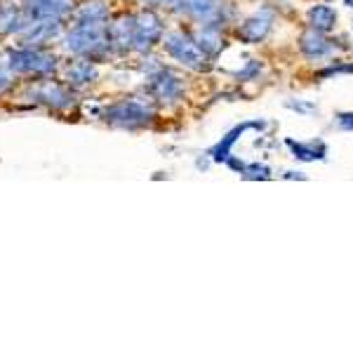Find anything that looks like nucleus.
<instances>
[{"mask_svg": "<svg viewBox=\"0 0 353 353\" xmlns=\"http://www.w3.org/2000/svg\"><path fill=\"white\" fill-rule=\"evenodd\" d=\"M111 21H68L64 36H61V50L68 57L90 61H106L113 54L109 38Z\"/></svg>", "mask_w": 353, "mask_h": 353, "instance_id": "1", "label": "nucleus"}, {"mask_svg": "<svg viewBox=\"0 0 353 353\" xmlns=\"http://www.w3.org/2000/svg\"><path fill=\"white\" fill-rule=\"evenodd\" d=\"M5 64L12 68V73L21 81H43L52 78L59 71V57L50 48H38V45L17 43L10 45L3 54Z\"/></svg>", "mask_w": 353, "mask_h": 353, "instance_id": "2", "label": "nucleus"}, {"mask_svg": "<svg viewBox=\"0 0 353 353\" xmlns=\"http://www.w3.org/2000/svg\"><path fill=\"white\" fill-rule=\"evenodd\" d=\"M99 118L111 128L130 130V132L149 128L156 121V101H153L149 92L125 97V99H118L113 104L104 106V109H99Z\"/></svg>", "mask_w": 353, "mask_h": 353, "instance_id": "3", "label": "nucleus"}, {"mask_svg": "<svg viewBox=\"0 0 353 353\" xmlns=\"http://www.w3.org/2000/svg\"><path fill=\"white\" fill-rule=\"evenodd\" d=\"M24 99H31L33 106H45L50 111L64 113L71 111L78 104L76 90L68 88L66 83L52 81V78H43V81H28L21 90Z\"/></svg>", "mask_w": 353, "mask_h": 353, "instance_id": "4", "label": "nucleus"}, {"mask_svg": "<svg viewBox=\"0 0 353 353\" xmlns=\"http://www.w3.org/2000/svg\"><path fill=\"white\" fill-rule=\"evenodd\" d=\"M163 50L176 64H181L189 71H205L210 66V57L203 52V48L196 43L193 33L184 31H170L163 36Z\"/></svg>", "mask_w": 353, "mask_h": 353, "instance_id": "5", "label": "nucleus"}, {"mask_svg": "<svg viewBox=\"0 0 353 353\" xmlns=\"http://www.w3.org/2000/svg\"><path fill=\"white\" fill-rule=\"evenodd\" d=\"M174 14L196 21V26H224L231 17V8L224 0H172Z\"/></svg>", "mask_w": 353, "mask_h": 353, "instance_id": "6", "label": "nucleus"}, {"mask_svg": "<svg viewBox=\"0 0 353 353\" xmlns=\"http://www.w3.org/2000/svg\"><path fill=\"white\" fill-rule=\"evenodd\" d=\"M165 36V24L161 14L151 8H144L139 12H134V43L132 52L134 54H151V50L163 41Z\"/></svg>", "mask_w": 353, "mask_h": 353, "instance_id": "7", "label": "nucleus"}, {"mask_svg": "<svg viewBox=\"0 0 353 353\" xmlns=\"http://www.w3.org/2000/svg\"><path fill=\"white\" fill-rule=\"evenodd\" d=\"M66 21H54V19H31L28 26L24 28L17 41L26 43V45H38V48H48L57 41H61L66 31Z\"/></svg>", "mask_w": 353, "mask_h": 353, "instance_id": "8", "label": "nucleus"}, {"mask_svg": "<svg viewBox=\"0 0 353 353\" xmlns=\"http://www.w3.org/2000/svg\"><path fill=\"white\" fill-rule=\"evenodd\" d=\"M24 12L28 19H54L68 21L76 10V0H24Z\"/></svg>", "mask_w": 353, "mask_h": 353, "instance_id": "9", "label": "nucleus"}, {"mask_svg": "<svg viewBox=\"0 0 353 353\" xmlns=\"http://www.w3.org/2000/svg\"><path fill=\"white\" fill-rule=\"evenodd\" d=\"M28 14L19 0H0V36L19 38L28 26Z\"/></svg>", "mask_w": 353, "mask_h": 353, "instance_id": "10", "label": "nucleus"}, {"mask_svg": "<svg viewBox=\"0 0 353 353\" xmlns=\"http://www.w3.org/2000/svg\"><path fill=\"white\" fill-rule=\"evenodd\" d=\"M271 28H273V12L269 8H264V10H259V12H254L252 17H248L243 24H238L236 36L241 38L245 45H257L269 36Z\"/></svg>", "mask_w": 353, "mask_h": 353, "instance_id": "11", "label": "nucleus"}, {"mask_svg": "<svg viewBox=\"0 0 353 353\" xmlns=\"http://www.w3.org/2000/svg\"><path fill=\"white\" fill-rule=\"evenodd\" d=\"M61 73H64V83L68 88L76 90V92H81V90L90 88V85L99 81V66H97V61L78 59V57H73V61H68Z\"/></svg>", "mask_w": 353, "mask_h": 353, "instance_id": "12", "label": "nucleus"}, {"mask_svg": "<svg viewBox=\"0 0 353 353\" xmlns=\"http://www.w3.org/2000/svg\"><path fill=\"white\" fill-rule=\"evenodd\" d=\"M109 38H111V50L116 54H128L132 52L134 43V14H121L109 24Z\"/></svg>", "mask_w": 353, "mask_h": 353, "instance_id": "13", "label": "nucleus"}, {"mask_svg": "<svg viewBox=\"0 0 353 353\" xmlns=\"http://www.w3.org/2000/svg\"><path fill=\"white\" fill-rule=\"evenodd\" d=\"M299 48H301V52H304V57H309V59H318V61L330 59V57L337 52V45L330 43L325 38V33L313 31V28L301 36Z\"/></svg>", "mask_w": 353, "mask_h": 353, "instance_id": "14", "label": "nucleus"}, {"mask_svg": "<svg viewBox=\"0 0 353 353\" xmlns=\"http://www.w3.org/2000/svg\"><path fill=\"white\" fill-rule=\"evenodd\" d=\"M68 21H111V8L106 0H83Z\"/></svg>", "mask_w": 353, "mask_h": 353, "instance_id": "15", "label": "nucleus"}, {"mask_svg": "<svg viewBox=\"0 0 353 353\" xmlns=\"http://www.w3.org/2000/svg\"><path fill=\"white\" fill-rule=\"evenodd\" d=\"M250 128H257V130H264L266 128V123L264 121H252V123H243V125H236V128L231 130L226 137H221V141L217 146H212V151H210V156H212V161H229L231 158V149H233V144L238 141V137H241L245 130H250Z\"/></svg>", "mask_w": 353, "mask_h": 353, "instance_id": "16", "label": "nucleus"}, {"mask_svg": "<svg viewBox=\"0 0 353 353\" xmlns=\"http://www.w3.org/2000/svg\"><path fill=\"white\" fill-rule=\"evenodd\" d=\"M193 38L196 43L203 48V52L212 59L217 57L221 50H224V38H221V28L219 26H196L193 31Z\"/></svg>", "mask_w": 353, "mask_h": 353, "instance_id": "17", "label": "nucleus"}, {"mask_svg": "<svg viewBox=\"0 0 353 353\" xmlns=\"http://www.w3.org/2000/svg\"><path fill=\"white\" fill-rule=\"evenodd\" d=\"M306 19H309V26L313 31H321V33H330L337 24V12H334V8H330V5H313L309 10V14H306Z\"/></svg>", "mask_w": 353, "mask_h": 353, "instance_id": "18", "label": "nucleus"}, {"mask_svg": "<svg viewBox=\"0 0 353 353\" xmlns=\"http://www.w3.org/2000/svg\"><path fill=\"white\" fill-rule=\"evenodd\" d=\"M288 146L292 149L294 158H299V161H323L325 153H327L323 141H292V139H288Z\"/></svg>", "mask_w": 353, "mask_h": 353, "instance_id": "19", "label": "nucleus"}, {"mask_svg": "<svg viewBox=\"0 0 353 353\" xmlns=\"http://www.w3.org/2000/svg\"><path fill=\"white\" fill-rule=\"evenodd\" d=\"M17 88V76L12 73V68L5 64V59L0 57V97L10 94Z\"/></svg>", "mask_w": 353, "mask_h": 353, "instance_id": "20", "label": "nucleus"}, {"mask_svg": "<svg viewBox=\"0 0 353 353\" xmlns=\"http://www.w3.org/2000/svg\"><path fill=\"white\" fill-rule=\"evenodd\" d=\"M241 174L245 176V179H269V176H271V170L266 168V165L252 163V165H245Z\"/></svg>", "mask_w": 353, "mask_h": 353, "instance_id": "21", "label": "nucleus"}, {"mask_svg": "<svg viewBox=\"0 0 353 353\" xmlns=\"http://www.w3.org/2000/svg\"><path fill=\"white\" fill-rule=\"evenodd\" d=\"M259 73H261V61L252 59L248 66L243 68V71H238L236 76H238V81H254V78H257Z\"/></svg>", "mask_w": 353, "mask_h": 353, "instance_id": "22", "label": "nucleus"}, {"mask_svg": "<svg viewBox=\"0 0 353 353\" xmlns=\"http://www.w3.org/2000/svg\"><path fill=\"white\" fill-rule=\"evenodd\" d=\"M337 125L341 130H353V113H339Z\"/></svg>", "mask_w": 353, "mask_h": 353, "instance_id": "23", "label": "nucleus"}, {"mask_svg": "<svg viewBox=\"0 0 353 353\" xmlns=\"http://www.w3.org/2000/svg\"><path fill=\"white\" fill-rule=\"evenodd\" d=\"M346 5H349V8H353V0H346Z\"/></svg>", "mask_w": 353, "mask_h": 353, "instance_id": "24", "label": "nucleus"}, {"mask_svg": "<svg viewBox=\"0 0 353 353\" xmlns=\"http://www.w3.org/2000/svg\"><path fill=\"white\" fill-rule=\"evenodd\" d=\"M19 3H24V0H19Z\"/></svg>", "mask_w": 353, "mask_h": 353, "instance_id": "25", "label": "nucleus"}]
</instances>
